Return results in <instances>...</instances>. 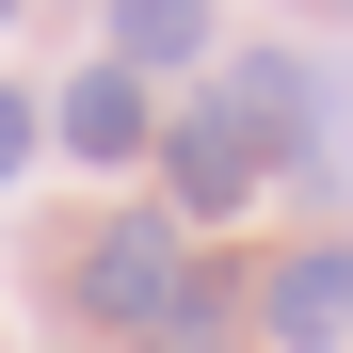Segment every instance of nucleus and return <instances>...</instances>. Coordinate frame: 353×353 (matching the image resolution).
I'll list each match as a JSON object with an SVG mask.
<instances>
[{"label":"nucleus","mask_w":353,"mask_h":353,"mask_svg":"<svg viewBox=\"0 0 353 353\" xmlns=\"http://www.w3.org/2000/svg\"><path fill=\"white\" fill-rule=\"evenodd\" d=\"M176 289H193V241H176V209H112L81 241V321H176Z\"/></svg>","instance_id":"nucleus-1"},{"label":"nucleus","mask_w":353,"mask_h":353,"mask_svg":"<svg viewBox=\"0 0 353 353\" xmlns=\"http://www.w3.org/2000/svg\"><path fill=\"white\" fill-rule=\"evenodd\" d=\"M257 176H273V145H257L225 97H193V112L161 129V209H176V225H225V209L257 193Z\"/></svg>","instance_id":"nucleus-2"},{"label":"nucleus","mask_w":353,"mask_h":353,"mask_svg":"<svg viewBox=\"0 0 353 353\" xmlns=\"http://www.w3.org/2000/svg\"><path fill=\"white\" fill-rule=\"evenodd\" d=\"M257 337H273V353H321V337H353V257H337V241L273 257V273H257Z\"/></svg>","instance_id":"nucleus-3"},{"label":"nucleus","mask_w":353,"mask_h":353,"mask_svg":"<svg viewBox=\"0 0 353 353\" xmlns=\"http://www.w3.org/2000/svg\"><path fill=\"white\" fill-rule=\"evenodd\" d=\"M48 129H65V161H145L161 129H145V81L129 65H81L65 97H48Z\"/></svg>","instance_id":"nucleus-4"},{"label":"nucleus","mask_w":353,"mask_h":353,"mask_svg":"<svg viewBox=\"0 0 353 353\" xmlns=\"http://www.w3.org/2000/svg\"><path fill=\"white\" fill-rule=\"evenodd\" d=\"M225 112H241V129H257L273 161H305V129H321V81H305V65H273V48H257V65H225Z\"/></svg>","instance_id":"nucleus-5"},{"label":"nucleus","mask_w":353,"mask_h":353,"mask_svg":"<svg viewBox=\"0 0 353 353\" xmlns=\"http://www.w3.org/2000/svg\"><path fill=\"white\" fill-rule=\"evenodd\" d=\"M193 48H209V0H112V65H193Z\"/></svg>","instance_id":"nucleus-6"},{"label":"nucleus","mask_w":353,"mask_h":353,"mask_svg":"<svg viewBox=\"0 0 353 353\" xmlns=\"http://www.w3.org/2000/svg\"><path fill=\"white\" fill-rule=\"evenodd\" d=\"M32 145H48V112H32L17 81H0V193H17V161H32Z\"/></svg>","instance_id":"nucleus-7"},{"label":"nucleus","mask_w":353,"mask_h":353,"mask_svg":"<svg viewBox=\"0 0 353 353\" xmlns=\"http://www.w3.org/2000/svg\"><path fill=\"white\" fill-rule=\"evenodd\" d=\"M161 353H225V337H161Z\"/></svg>","instance_id":"nucleus-8"},{"label":"nucleus","mask_w":353,"mask_h":353,"mask_svg":"<svg viewBox=\"0 0 353 353\" xmlns=\"http://www.w3.org/2000/svg\"><path fill=\"white\" fill-rule=\"evenodd\" d=\"M0 17H17V0H0Z\"/></svg>","instance_id":"nucleus-9"}]
</instances>
